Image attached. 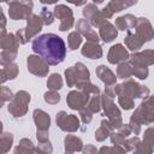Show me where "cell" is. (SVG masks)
I'll return each mask as SVG.
<instances>
[{
    "label": "cell",
    "mask_w": 154,
    "mask_h": 154,
    "mask_svg": "<svg viewBox=\"0 0 154 154\" xmlns=\"http://www.w3.org/2000/svg\"><path fill=\"white\" fill-rule=\"evenodd\" d=\"M31 48L48 65H58L63 63L66 55V46L64 40L52 32L42 34L34 38Z\"/></svg>",
    "instance_id": "6da1fadb"
}]
</instances>
